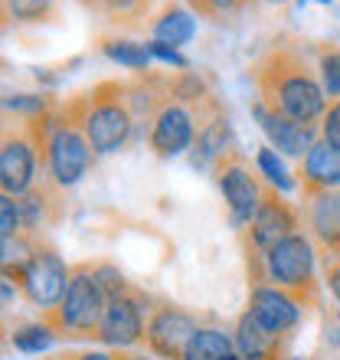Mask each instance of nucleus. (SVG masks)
Wrapping results in <instances>:
<instances>
[{
  "label": "nucleus",
  "mask_w": 340,
  "mask_h": 360,
  "mask_svg": "<svg viewBox=\"0 0 340 360\" xmlns=\"http://www.w3.org/2000/svg\"><path fill=\"white\" fill-rule=\"evenodd\" d=\"M259 102L301 124H318L327 112V92L294 49L275 46L252 66Z\"/></svg>",
  "instance_id": "1"
},
{
  "label": "nucleus",
  "mask_w": 340,
  "mask_h": 360,
  "mask_svg": "<svg viewBox=\"0 0 340 360\" xmlns=\"http://www.w3.org/2000/svg\"><path fill=\"white\" fill-rule=\"evenodd\" d=\"M72 108L95 154L122 151L138 122L128 102V86H118V82L95 86L89 95H82V102H72Z\"/></svg>",
  "instance_id": "2"
},
{
  "label": "nucleus",
  "mask_w": 340,
  "mask_h": 360,
  "mask_svg": "<svg viewBox=\"0 0 340 360\" xmlns=\"http://www.w3.org/2000/svg\"><path fill=\"white\" fill-rule=\"evenodd\" d=\"M105 304H108V295H105L95 269L76 266L63 302H59L56 308L43 311V321H46L59 338H95L98 324H102Z\"/></svg>",
  "instance_id": "3"
},
{
  "label": "nucleus",
  "mask_w": 340,
  "mask_h": 360,
  "mask_svg": "<svg viewBox=\"0 0 340 360\" xmlns=\"http://www.w3.org/2000/svg\"><path fill=\"white\" fill-rule=\"evenodd\" d=\"M92 144L82 131V122H79L76 108L69 105L66 118L49 124L46 134V167L49 177L56 187H72L85 177V171L92 167Z\"/></svg>",
  "instance_id": "4"
},
{
  "label": "nucleus",
  "mask_w": 340,
  "mask_h": 360,
  "mask_svg": "<svg viewBox=\"0 0 340 360\" xmlns=\"http://www.w3.org/2000/svg\"><path fill=\"white\" fill-rule=\"evenodd\" d=\"M265 275L298 302L314 298V246L304 233H292L265 252Z\"/></svg>",
  "instance_id": "5"
},
{
  "label": "nucleus",
  "mask_w": 340,
  "mask_h": 360,
  "mask_svg": "<svg viewBox=\"0 0 340 360\" xmlns=\"http://www.w3.org/2000/svg\"><path fill=\"white\" fill-rule=\"evenodd\" d=\"M69 278H72V269L63 262L56 249L49 246H37L33 249V256L27 259V266H23V292L33 304H39L43 311L49 308H56L63 302V295L69 288Z\"/></svg>",
  "instance_id": "6"
},
{
  "label": "nucleus",
  "mask_w": 340,
  "mask_h": 360,
  "mask_svg": "<svg viewBox=\"0 0 340 360\" xmlns=\"http://www.w3.org/2000/svg\"><path fill=\"white\" fill-rule=\"evenodd\" d=\"M216 184L223 190V200H226L229 207V217L236 226H249L255 217V210L262 203L265 190L259 187V180L252 177V171L246 167V161L239 158L236 151H229L226 158H219L216 161Z\"/></svg>",
  "instance_id": "7"
},
{
  "label": "nucleus",
  "mask_w": 340,
  "mask_h": 360,
  "mask_svg": "<svg viewBox=\"0 0 340 360\" xmlns=\"http://www.w3.org/2000/svg\"><path fill=\"white\" fill-rule=\"evenodd\" d=\"M200 324L193 314L180 311L174 304H161L148 314L144 328V344L151 347L161 360H187V347L197 338Z\"/></svg>",
  "instance_id": "8"
},
{
  "label": "nucleus",
  "mask_w": 340,
  "mask_h": 360,
  "mask_svg": "<svg viewBox=\"0 0 340 360\" xmlns=\"http://www.w3.org/2000/svg\"><path fill=\"white\" fill-rule=\"evenodd\" d=\"M148 298H144L138 288H128V292L115 295L108 298L105 304V314H102V324L95 331V341L108 344V347H131L144 338V308Z\"/></svg>",
  "instance_id": "9"
},
{
  "label": "nucleus",
  "mask_w": 340,
  "mask_h": 360,
  "mask_svg": "<svg viewBox=\"0 0 340 360\" xmlns=\"http://www.w3.org/2000/svg\"><path fill=\"white\" fill-rule=\"evenodd\" d=\"M200 124L193 122V115L183 108L180 102H164L151 118V134L148 144L157 158H174V154L187 151L197 141Z\"/></svg>",
  "instance_id": "10"
},
{
  "label": "nucleus",
  "mask_w": 340,
  "mask_h": 360,
  "mask_svg": "<svg viewBox=\"0 0 340 360\" xmlns=\"http://www.w3.org/2000/svg\"><path fill=\"white\" fill-rule=\"evenodd\" d=\"M252 115H255V122H259V128H262V134L268 138V144H272L275 151L288 154V158H301L304 161V154L311 151L314 144H318V138H321L314 124L294 122V118H288L282 112H272L262 102H255Z\"/></svg>",
  "instance_id": "11"
},
{
  "label": "nucleus",
  "mask_w": 340,
  "mask_h": 360,
  "mask_svg": "<svg viewBox=\"0 0 340 360\" xmlns=\"http://www.w3.org/2000/svg\"><path fill=\"white\" fill-rule=\"evenodd\" d=\"M246 311L278 338H288V331L301 321V302L278 285H255Z\"/></svg>",
  "instance_id": "12"
},
{
  "label": "nucleus",
  "mask_w": 340,
  "mask_h": 360,
  "mask_svg": "<svg viewBox=\"0 0 340 360\" xmlns=\"http://www.w3.org/2000/svg\"><path fill=\"white\" fill-rule=\"evenodd\" d=\"M292 233H298V217H294V210L285 203L275 187L265 190L262 203L255 210L252 223H249V239H252V249H259L265 259V252L275 246V243H282L288 239Z\"/></svg>",
  "instance_id": "13"
},
{
  "label": "nucleus",
  "mask_w": 340,
  "mask_h": 360,
  "mask_svg": "<svg viewBox=\"0 0 340 360\" xmlns=\"http://www.w3.org/2000/svg\"><path fill=\"white\" fill-rule=\"evenodd\" d=\"M301 190L304 197L324 193V190H340V148L318 138L311 151L301 161Z\"/></svg>",
  "instance_id": "14"
},
{
  "label": "nucleus",
  "mask_w": 340,
  "mask_h": 360,
  "mask_svg": "<svg viewBox=\"0 0 340 360\" xmlns=\"http://www.w3.org/2000/svg\"><path fill=\"white\" fill-rule=\"evenodd\" d=\"M308 226L327 249V256H340V190H324L308 197Z\"/></svg>",
  "instance_id": "15"
},
{
  "label": "nucleus",
  "mask_w": 340,
  "mask_h": 360,
  "mask_svg": "<svg viewBox=\"0 0 340 360\" xmlns=\"http://www.w3.org/2000/svg\"><path fill=\"white\" fill-rule=\"evenodd\" d=\"M233 341H236V351L246 360H285L282 354H285V341H288V338L272 334L268 328H262V324L246 311V314H239Z\"/></svg>",
  "instance_id": "16"
},
{
  "label": "nucleus",
  "mask_w": 340,
  "mask_h": 360,
  "mask_svg": "<svg viewBox=\"0 0 340 360\" xmlns=\"http://www.w3.org/2000/svg\"><path fill=\"white\" fill-rule=\"evenodd\" d=\"M229 148V128L223 115H213L209 122L200 124L197 141H193V167H216L219 158H226Z\"/></svg>",
  "instance_id": "17"
},
{
  "label": "nucleus",
  "mask_w": 340,
  "mask_h": 360,
  "mask_svg": "<svg viewBox=\"0 0 340 360\" xmlns=\"http://www.w3.org/2000/svg\"><path fill=\"white\" fill-rule=\"evenodd\" d=\"M193 33H197V20L180 7L164 10L161 17L154 20V39L167 43V46H183L193 39Z\"/></svg>",
  "instance_id": "18"
},
{
  "label": "nucleus",
  "mask_w": 340,
  "mask_h": 360,
  "mask_svg": "<svg viewBox=\"0 0 340 360\" xmlns=\"http://www.w3.org/2000/svg\"><path fill=\"white\" fill-rule=\"evenodd\" d=\"M233 351H236V341H233L226 331L200 328L197 338H193L187 347V360H226Z\"/></svg>",
  "instance_id": "19"
},
{
  "label": "nucleus",
  "mask_w": 340,
  "mask_h": 360,
  "mask_svg": "<svg viewBox=\"0 0 340 360\" xmlns=\"http://www.w3.org/2000/svg\"><path fill=\"white\" fill-rule=\"evenodd\" d=\"M102 53L112 63H118V66L138 69V72H148V66H151V59H154L148 43H128V39H105Z\"/></svg>",
  "instance_id": "20"
},
{
  "label": "nucleus",
  "mask_w": 340,
  "mask_h": 360,
  "mask_svg": "<svg viewBox=\"0 0 340 360\" xmlns=\"http://www.w3.org/2000/svg\"><path fill=\"white\" fill-rule=\"evenodd\" d=\"M56 338H59V334L53 331V328H49L43 318H39V321H33V324H23V328H17L10 341H13V347H17L20 354H43L49 344L56 341Z\"/></svg>",
  "instance_id": "21"
},
{
  "label": "nucleus",
  "mask_w": 340,
  "mask_h": 360,
  "mask_svg": "<svg viewBox=\"0 0 340 360\" xmlns=\"http://www.w3.org/2000/svg\"><path fill=\"white\" fill-rule=\"evenodd\" d=\"M49 203H56V200H49V190L46 187H33L30 193L20 197V210H23V229H43L49 223Z\"/></svg>",
  "instance_id": "22"
},
{
  "label": "nucleus",
  "mask_w": 340,
  "mask_h": 360,
  "mask_svg": "<svg viewBox=\"0 0 340 360\" xmlns=\"http://www.w3.org/2000/svg\"><path fill=\"white\" fill-rule=\"evenodd\" d=\"M255 164H259V171L265 174V180H268V187H278V190H292V187H294L292 174H288V167L282 164V158L275 154L272 144H265V148H259V154H255Z\"/></svg>",
  "instance_id": "23"
},
{
  "label": "nucleus",
  "mask_w": 340,
  "mask_h": 360,
  "mask_svg": "<svg viewBox=\"0 0 340 360\" xmlns=\"http://www.w3.org/2000/svg\"><path fill=\"white\" fill-rule=\"evenodd\" d=\"M53 4L56 0H4V10L17 23H39L53 13Z\"/></svg>",
  "instance_id": "24"
},
{
  "label": "nucleus",
  "mask_w": 340,
  "mask_h": 360,
  "mask_svg": "<svg viewBox=\"0 0 340 360\" xmlns=\"http://www.w3.org/2000/svg\"><path fill=\"white\" fill-rule=\"evenodd\" d=\"M318 72H321V86L327 92V98L337 102L340 98V46L324 49L321 63H318Z\"/></svg>",
  "instance_id": "25"
},
{
  "label": "nucleus",
  "mask_w": 340,
  "mask_h": 360,
  "mask_svg": "<svg viewBox=\"0 0 340 360\" xmlns=\"http://www.w3.org/2000/svg\"><path fill=\"white\" fill-rule=\"evenodd\" d=\"M23 233V210L20 200L4 193L0 197V239H17Z\"/></svg>",
  "instance_id": "26"
},
{
  "label": "nucleus",
  "mask_w": 340,
  "mask_h": 360,
  "mask_svg": "<svg viewBox=\"0 0 340 360\" xmlns=\"http://www.w3.org/2000/svg\"><path fill=\"white\" fill-rule=\"evenodd\" d=\"M190 7L197 10L200 17H223V13H233L239 10L246 0H187Z\"/></svg>",
  "instance_id": "27"
},
{
  "label": "nucleus",
  "mask_w": 340,
  "mask_h": 360,
  "mask_svg": "<svg viewBox=\"0 0 340 360\" xmlns=\"http://www.w3.org/2000/svg\"><path fill=\"white\" fill-rule=\"evenodd\" d=\"M321 138L340 148V98L327 105V112H324V118H321Z\"/></svg>",
  "instance_id": "28"
},
{
  "label": "nucleus",
  "mask_w": 340,
  "mask_h": 360,
  "mask_svg": "<svg viewBox=\"0 0 340 360\" xmlns=\"http://www.w3.org/2000/svg\"><path fill=\"white\" fill-rule=\"evenodd\" d=\"M148 49H151L154 59H161V63H167V66L187 69V56H183V53H177V46H167V43H157V39H151V43H148Z\"/></svg>",
  "instance_id": "29"
},
{
  "label": "nucleus",
  "mask_w": 340,
  "mask_h": 360,
  "mask_svg": "<svg viewBox=\"0 0 340 360\" xmlns=\"http://www.w3.org/2000/svg\"><path fill=\"white\" fill-rule=\"evenodd\" d=\"M324 278H327V288H331V295L340 302V256L327 259V266H324Z\"/></svg>",
  "instance_id": "30"
},
{
  "label": "nucleus",
  "mask_w": 340,
  "mask_h": 360,
  "mask_svg": "<svg viewBox=\"0 0 340 360\" xmlns=\"http://www.w3.org/2000/svg\"><path fill=\"white\" fill-rule=\"evenodd\" d=\"M95 4H102V7L112 10V13H128V10H134L141 0H95Z\"/></svg>",
  "instance_id": "31"
},
{
  "label": "nucleus",
  "mask_w": 340,
  "mask_h": 360,
  "mask_svg": "<svg viewBox=\"0 0 340 360\" xmlns=\"http://www.w3.org/2000/svg\"><path fill=\"white\" fill-rule=\"evenodd\" d=\"M72 360H115V357H108L102 351H82V354H72Z\"/></svg>",
  "instance_id": "32"
},
{
  "label": "nucleus",
  "mask_w": 340,
  "mask_h": 360,
  "mask_svg": "<svg viewBox=\"0 0 340 360\" xmlns=\"http://www.w3.org/2000/svg\"><path fill=\"white\" fill-rule=\"evenodd\" d=\"M13 304V288H10V278H4V308Z\"/></svg>",
  "instance_id": "33"
},
{
  "label": "nucleus",
  "mask_w": 340,
  "mask_h": 360,
  "mask_svg": "<svg viewBox=\"0 0 340 360\" xmlns=\"http://www.w3.org/2000/svg\"><path fill=\"white\" fill-rule=\"evenodd\" d=\"M115 360H148V357H138V354H122V357H115Z\"/></svg>",
  "instance_id": "34"
},
{
  "label": "nucleus",
  "mask_w": 340,
  "mask_h": 360,
  "mask_svg": "<svg viewBox=\"0 0 340 360\" xmlns=\"http://www.w3.org/2000/svg\"><path fill=\"white\" fill-rule=\"evenodd\" d=\"M226 360H246V357H242V354H239V351H233V354H229Z\"/></svg>",
  "instance_id": "35"
},
{
  "label": "nucleus",
  "mask_w": 340,
  "mask_h": 360,
  "mask_svg": "<svg viewBox=\"0 0 340 360\" xmlns=\"http://www.w3.org/2000/svg\"><path fill=\"white\" fill-rule=\"evenodd\" d=\"M49 360H72V354H59V357H49Z\"/></svg>",
  "instance_id": "36"
},
{
  "label": "nucleus",
  "mask_w": 340,
  "mask_h": 360,
  "mask_svg": "<svg viewBox=\"0 0 340 360\" xmlns=\"http://www.w3.org/2000/svg\"><path fill=\"white\" fill-rule=\"evenodd\" d=\"M285 360H298V357H285Z\"/></svg>",
  "instance_id": "37"
},
{
  "label": "nucleus",
  "mask_w": 340,
  "mask_h": 360,
  "mask_svg": "<svg viewBox=\"0 0 340 360\" xmlns=\"http://www.w3.org/2000/svg\"><path fill=\"white\" fill-rule=\"evenodd\" d=\"M278 4H282V0H278Z\"/></svg>",
  "instance_id": "38"
},
{
  "label": "nucleus",
  "mask_w": 340,
  "mask_h": 360,
  "mask_svg": "<svg viewBox=\"0 0 340 360\" xmlns=\"http://www.w3.org/2000/svg\"><path fill=\"white\" fill-rule=\"evenodd\" d=\"M337 318H340V314H337Z\"/></svg>",
  "instance_id": "39"
}]
</instances>
